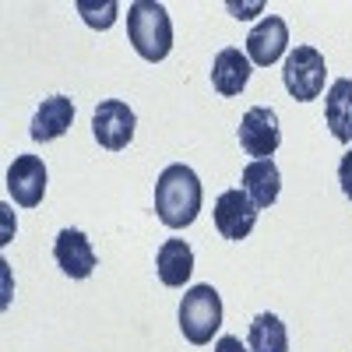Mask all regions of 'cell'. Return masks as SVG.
Returning <instances> with one entry per match:
<instances>
[{
  "instance_id": "cell-12",
  "label": "cell",
  "mask_w": 352,
  "mask_h": 352,
  "mask_svg": "<svg viewBox=\"0 0 352 352\" xmlns=\"http://www.w3.org/2000/svg\"><path fill=\"white\" fill-rule=\"evenodd\" d=\"M250 81V60H247V53L240 50H219L215 56V64H212V85H215V92L219 96H240L243 88Z\"/></svg>"
},
{
  "instance_id": "cell-10",
  "label": "cell",
  "mask_w": 352,
  "mask_h": 352,
  "mask_svg": "<svg viewBox=\"0 0 352 352\" xmlns=\"http://www.w3.org/2000/svg\"><path fill=\"white\" fill-rule=\"evenodd\" d=\"M289 46V28L278 14H268L254 32L247 36V60L257 64V67H272L278 56L285 53Z\"/></svg>"
},
{
  "instance_id": "cell-3",
  "label": "cell",
  "mask_w": 352,
  "mask_h": 352,
  "mask_svg": "<svg viewBox=\"0 0 352 352\" xmlns=\"http://www.w3.org/2000/svg\"><path fill=\"white\" fill-rule=\"evenodd\" d=\"M222 328V296L212 285H194L180 303V331L190 345H208Z\"/></svg>"
},
{
  "instance_id": "cell-2",
  "label": "cell",
  "mask_w": 352,
  "mask_h": 352,
  "mask_svg": "<svg viewBox=\"0 0 352 352\" xmlns=\"http://www.w3.org/2000/svg\"><path fill=\"white\" fill-rule=\"evenodd\" d=\"M127 36L131 46L138 50V56L144 60H166L173 50V21L166 14L162 4L155 0H138V4L127 8Z\"/></svg>"
},
{
  "instance_id": "cell-15",
  "label": "cell",
  "mask_w": 352,
  "mask_h": 352,
  "mask_svg": "<svg viewBox=\"0 0 352 352\" xmlns=\"http://www.w3.org/2000/svg\"><path fill=\"white\" fill-rule=\"evenodd\" d=\"M155 268H159L162 285L180 289L194 272V250L187 247V240H166L155 254Z\"/></svg>"
},
{
  "instance_id": "cell-19",
  "label": "cell",
  "mask_w": 352,
  "mask_h": 352,
  "mask_svg": "<svg viewBox=\"0 0 352 352\" xmlns=\"http://www.w3.org/2000/svg\"><path fill=\"white\" fill-rule=\"evenodd\" d=\"M215 352H247V345H243L236 335H222V338L215 342Z\"/></svg>"
},
{
  "instance_id": "cell-11",
  "label": "cell",
  "mask_w": 352,
  "mask_h": 352,
  "mask_svg": "<svg viewBox=\"0 0 352 352\" xmlns=\"http://www.w3.org/2000/svg\"><path fill=\"white\" fill-rule=\"evenodd\" d=\"M74 124V102L67 96H50L32 116V138L36 141H56Z\"/></svg>"
},
{
  "instance_id": "cell-17",
  "label": "cell",
  "mask_w": 352,
  "mask_h": 352,
  "mask_svg": "<svg viewBox=\"0 0 352 352\" xmlns=\"http://www.w3.org/2000/svg\"><path fill=\"white\" fill-rule=\"evenodd\" d=\"M78 11L85 14V21L92 25V28H109L113 18H116V4H113V0H106L102 8H99V4H88V0H81Z\"/></svg>"
},
{
  "instance_id": "cell-14",
  "label": "cell",
  "mask_w": 352,
  "mask_h": 352,
  "mask_svg": "<svg viewBox=\"0 0 352 352\" xmlns=\"http://www.w3.org/2000/svg\"><path fill=\"white\" fill-rule=\"evenodd\" d=\"M324 120L338 141L352 144V78L331 81L328 96H324Z\"/></svg>"
},
{
  "instance_id": "cell-16",
  "label": "cell",
  "mask_w": 352,
  "mask_h": 352,
  "mask_svg": "<svg viewBox=\"0 0 352 352\" xmlns=\"http://www.w3.org/2000/svg\"><path fill=\"white\" fill-rule=\"evenodd\" d=\"M250 352H289V335H285V324L275 317V314H261L254 317L250 324Z\"/></svg>"
},
{
  "instance_id": "cell-4",
  "label": "cell",
  "mask_w": 352,
  "mask_h": 352,
  "mask_svg": "<svg viewBox=\"0 0 352 352\" xmlns=\"http://www.w3.org/2000/svg\"><path fill=\"white\" fill-rule=\"evenodd\" d=\"M282 81H285V92L300 102H310L324 92V81H328V67H324V56H320L314 46H296L289 53V60L282 67Z\"/></svg>"
},
{
  "instance_id": "cell-6",
  "label": "cell",
  "mask_w": 352,
  "mask_h": 352,
  "mask_svg": "<svg viewBox=\"0 0 352 352\" xmlns=\"http://www.w3.org/2000/svg\"><path fill=\"white\" fill-rule=\"evenodd\" d=\"M282 141V127H278V113L268 106H254L243 113L240 120V144L243 152L254 159H272Z\"/></svg>"
},
{
  "instance_id": "cell-9",
  "label": "cell",
  "mask_w": 352,
  "mask_h": 352,
  "mask_svg": "<svg viewBox=\"0 0 352 352\" xmlns=\"http://www.w3.org/2000/svg\"><path fill=\"white\" fill-rule=\"evenodd\" d=\"M53 257H56V264H60V272L71 275V278H88L96 272V264H99L92 243H88V236L81 229H60L56 232Z\"/></svg>"
},
{
  "instance_id": "cell-5",
  "label": "cell",
  "mask_w": 352,
  "mask_h": 352,
  "mask_svg": "<svg viewBox=\"0 0 352 352\" xmlns=\"http://www.w3.org/2000/svg\"><path fill=\"white\" fill-rule=\"evenodd\" d=\"M134 127H138V120H134V109H131L127 102H120V99H106V102L96 106L92 134H96V141L102 144V148H109V152L127 148L131 138H134Z\"/></svg>"
},
{
  "instance_id": "cell-13",
  "label": "cell",
  "mask_w": 352,
  "mask_h": 352,
  "mask_svg": "<svg viewBox=\"0 0 352 352\" xmlns=\"http://www.w3.org/2000/svg\"><path fill=\"white\" fill-rule=\"evenodd\" d=\"M278 190H282V176H278V166L272 159H254L243 169V194L257 208H272L278 201Z\"/></svg>"
},
{
  "instance_id": "cell-18",
  "label": "cell",
  "mask_w": 352,
  "mask_h": 352,
  "mask_svg": "<svg viewBox=\"0 0 352 352\" xmlns=\"http://www.w3.org/2000/svg\"><path fill=\"white\" fill-rule=\"evenodd\" d=\"M338 184H342L345 197L352 201V152H345V155H342V162H338Z\"/></svg>"
},
{
  "instance_id": "cell-1",
  "label": "cell",
  "mask_w": 352,
  "mask_h": 352,
  "mask_svg": "<svg viewBox=\"0 0 352 352\" xmlns=\"http://www.w3.org/2000/svg\"><path fill=\"white\" fill-rule=\"evenodd\" d=\"M155 212L159 222L169 229H187L197 212H201V180L197 173L184 162H176L162 169L159 184H155Z\"/></svg>"
},
{
  "instance_id": "cell-8",
  "label": "cell",
  "mask_w": 352,
  "mask_h": 352,
  "mask_svg": "<svg viewBox=\"0 0 352 352\" xmlns=\"http://www.w3.org/2000/svg\"><path fill=\"white\" fill-rule=\"evenodd\" d=\"M8 194L21 208H36L46 194V166L39 155H18L8 169Z\"/></svg>"
},
{
  "instance_id": "cell-7",
  "label": "cell",
  "mask_w": 352,
  "mask_h": 352,
  "mask_svg": "<svg viewBox=\"0 0 352 352\" xmlns=\"http://www.w3.org/2000/svg\"><path fill=\"white\" fill-rule=\"evenodd\" d=\"M257 212L261 208L243 190H226L215 201V226L226 240H247L254 222H257Z\"/></svg>"
}]
</instances>
